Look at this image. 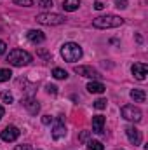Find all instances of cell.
<instances>
[{"label": "cell", "mask_w": 148, "mask_h": 150, "mask_svg": "<svg viewBox=\"0 0 148 150\" xmlns=\"http://www.w3.org/2000/svg\"><path fill=\"white\" fill-rule=\"evenodd\" d=\"M94 28L99 30H106V28H118L124 25V19L120 16H113V14H106V16H98L92 19Z\"/></svg>", "instance_id": "cell-1"}, {"label": "cell", "mask_w": 148, "mask_h": 150, "mask_svg": "<svg viewBox=\"0 0 148 150\" xmlns=\"http://www.w3.org/2000/svg\"><path fill=\"white\" fill-rule=\"evenodd\" d=\"M7 61L12 67H25V65L32 63V54L28 51H23V49H12L7 54Z\"/></svg>", "instance_id": "cell-2"}, {"label": "cell", "mask_w": 148, "mask_h": 150, "mask_svg": "<svg viewBox=\"0 0 148 150\" xmlns=\"http://www.w3.org/2000/svg\"><path fill=\"white\" fill-rule=\"evenodd\" d=\"M61 56L65 61L68 63H75L82 58V47L75 42H66L63 47H61Z\"/></svg>", "instance_id": "cell-3"}, {"label": "cell", "mask_w": 148, "mask_h": 150, "mask_svg": "<svg viewBox=\"0 0 148 150\" xmlns=\"http://www.w3.org/2000/svg\"><path fill=\"white\" fill-rule=\"evenodd\" d=\"M35 19L40 25H45V26H56V25L65 23V16L56 14V12H42V14H38Z\"/></svg>", "instance_id": "cell-4"}, {"label": "cell", "mask_w": 148, "mask_h": 150, "mask_svg": "<svg viewBox=\"0 0 148 150\" xmlns=\"http://www.w3.org/2000/svg\"><path fill=\"white\" fill-rule=\"evenodd\" d=\"M122 117L125 119V120H131V122H140L141 119H143V113L141 110L138 108V107H134V105H125V107H122Z\"/></svg>", "instance_id": "cell-5"}, {"label": "cell", "mask_w": 148, "mask_h": 150, "mask_svg": "<svg viewBox=\"0 0 148 150\" xmlns=\"http://www.w3.org/2000/svg\"><path fill=\"white\" fill-rule=\"evenodd\" d=\"M66 136V126H65V115H58L56 124L52 127V140H61Z\"/></svg>", "instance_id": "cell-6"}, {"label": "cell", "mask_w": 148, "mask_h": 150, "mask_svg": "<svg viewBox=\"0 0 148 150\" xmlns=\"http://www.w3.org/2000/svg\"><path fill=\"white\" fill-rule=\"evenodd\" d=\"M0 138L4 140V142H16L18 138H19V129L16 127V126H7L2 133H0Z\"/></svg>", "instance_id": "cell-7"}, {"label": "cell", "mask_w": 148, "mask_h": 150, "mask_svg": "<svg viewBox=\"0 0 148 150\" xmlns=\"http://www.w3.org/2000/svg\"><path fill=\"white\" fill-rule=\"evenodd\" d=\"M75 74L82 75V77H87V79H92V80L101 79V74L98 70H94L92 67H75Z\"/></svg>", "instance_id": "cell-8"}, {"label": "cell", "mask_w": 148, "mask_h": 150, "mask_svg": "<svg viewBox=\"0 0 148 150\" xmlns=\"http://www.w3.org/2000/svg\"><path fill=\"white\" fill-rule=\"evenodd\" d=\"M131 72H132L136 80H145L147 79V74H148V67L145 63H134L131 67Z\"/></svg>", "instance_id": "cell-9"}, {"label": "cell", "mask_w": 148, "mask_h": 150, "mask_svg": "<svg viewBox=\"0 0 148 150\" xmlns=\"http://www.w3.org/2000/svg\"><path fill=\"white\" fill-rule=\"evenodd\" d=\"M125 134H127V138H129V142L134 145V147H138V145H141V133L134 127V126H129L127 129H125Z\"/></svg>", "instance_id": "cell-10"}, {"label": "cell", "mask_w": 148, "mask_h": 150, "mask_svg": "<svg viewBox=\"0 0 148 150\" xmlns=\"http://www.w3.org/2000/svg\"><path fill=\"white\" fill-rule=\"evenodd\" d=\"M21 103H23V107L32 113V115H37V113L40 112V105H38V101L35 98H25Z\"/></svg>", "instance_id": "cell-11"}, {"label": "cell", "mask_w": 148, "mask_h": 150, "mask_svg": "<svg viewBox=\"0 0 148 150\" xmlns=\"http://www.w3.org/2000/svg\"><path fill=\"white\" fill-rule=\"evenodd\" d=\"M92 131L98 134L105 133V117L103 115H94L92 117Z\"/></svg>", "instance_id": "cell-12"}, {"label": "cell", "mask_w": 148, "mask_h": 150, "mask_svg": "<svg viewBox=\"0 0 148 150\" xmlns=\"http://www.w3.org/2000/svg\"><path fill=\"white\" fill-rule=\"evenodd\" d=\"M26 38H28L32 44H42V42L45 40V35H44V32H40V30H28Z\"/></svg>", "instance_id": "cell-13"}, {"label": "cell", "mask_w": 148, "mask_h": 150, "mask_svg": "<svg viewBox=\"0 0 148 150\" xmlns=\"http://www.w3.org/2000/svg\"><path fill=\"white\" fill-rule=\"evenodd\" d=\"M89 93H92V94H103L105 93V86L101 84V82H98V80H92V82H89L87 84V87H85Z\"/></svg>", "instance_id": "cell-14"}, {"label": "cell", "mask_w": 148, "mask_h": 150, "mask_svg": "<svg viewBox=\"0 0 148 150\" xmlns=\"http://www.w3.org/2000/svg\"><path fill=\"white\" fill-rule=\"evenodd\" d=\"M131 98L134 100V103H145L147 94H145L143 89H132V91H131Z\"/></svg>", "instance_id": "cell-15"}, {"label": "cell", "mask_w": 148, "mask_h": 150, "mask_svg": "<svg viewBox=\"0 0 148 150\" xmlns=\"http://www.w3.org/2000/svg\"><path fill=\"white\" fill-rule=\"evenodd\" d=\"M78 5H80V0H65L63 2V9L65 11H68V12H73L78 9Z\"/></svg>", "instance_id": "cell-16"}, {"label": "cell", "mask_w": 148, "mask_h": 150, "mask_svg": "<svg viewBox=\"0 0 148 150\" xmlns=\"http://www.w3.org/2000/svg\"><path fill=\"white\" fill-rule=\"evenodd\" d=\"M52 77L58 79V80H66V79H68V74H66L63 68H54V70H52Z\"/></svg>", "instance_id": "cell-17"}, {"label": "cell", "mask_w": 148, "mask_h": 150, "mask_svg": "<svg viewBox=\"0 0 148 150\" xmlns=\"http://www.w3.org/2000/svg\"><path fill=\"white\" fill-rule=\"evenodd\" d=\"M87 150H105L103 143L98 142V140H89L87 142Z\"/></svg>", "instance_id": "cell-18"}, {"label": "cell", "mask_w": 148, "mask_h": 150, "mask_svg": "<svg viewBox=\"0 0 148 150\" xmlns=\"http://www.w3.org/2000/svg\"><path fill=\"white\" fill-rule=\"evenodd\" d=\"M12 77V72L9 68H0V82H7Z\"/></svg>", "instance_id": "cell-19"}, {"label": "cell", "mask_w": 148, "mask_h": 150, "mask_svg": "<svg viewBox=\"0 0 148 150\" xmlns=\"http://www.w3.org/2000/svg\"><path fill=\"white\" fill-rule=\"evenodd\" d=\"M0 98H2L4 103H12V101H14V96H12V93H9V91H4V93L0 94Z\"/></svg>", "instance_id": "cell-20"}, {"label": "cell", "mask_w": 148, "mask_h": 150, "mask_svg": "<svg viewBox=\"0 0 148 150\" xmlns=\"http://www.w3.org/2000/svg\"><path fill=\"white\" fill-rule=\"evenodd\" d=\"M106 103H108V101H106L105 98H99V100L94 101V108H96V110H105V108H106Z\"/></svg>", "instance_id": "cell-21"}, {"label": "cell", "mask_w": 148, "mask_h": 150, "mask_svg": "<svg viewBox=\"0 0 148 150\" xmlns=\"http://www.w3.org/2000/svg\"><path fill=\"white\" fill-rule=\"evenodd\" d=\"M16 5H23V7H32L33 5V0H12Z\"/></svg>", "instance_id": "cell-22"}, {"label": "cell", "mask_w": 148, "mask_h": 150, "mask_svg": "<svg viewBox=\"0 0 148 150\" xmlns=\"http://www.w3.org/2000/svg\"><path fill=\"white\" fill-rule=\"evenodd\" d=\"M38 5L40 7H44V9H49V7H52V0H37Z\"/></svg>", "instance_id": "cell-23"}, {"label": "cell", "mask_w": 148, "mask_h": 150, "mask_svg": "<svg viewBox=\"0 0 148 150\" xmlns=\"http://www.w3.org/2000/svg\"><path fill=\"white\" fill-rule=\"evenodd\" d=\"M115 7L117 9H125L127 7V0H117L115 2Z\"/></svg>", "instance_id": "cell-24"}, {"label": "cell", "mask_w": 148, "mask_h": 150, "mask_svg": "<svg viewBox=\"0 0 148 150\" xmlns=\"http://www.w3.org/2000/svg\"><path fill=\"white\" fill-rule=\"evenodd\" d=\"M45 89H47V93H49V94H56V93H58V87H56V86H52V84H49Z\"/></svg>", "instance_id": "cell-25"}, {"label": "cell", "mask_w": 148, "mask_h": 150, "mask_svg": "<svg viewBox=\"0 0 148 150\" xmlns=\"http://www.w3.org/2000/svg\"><path fill=\"white\" fill-rule=\"evenodd\" d=\"M51 122H52V117H51V115H44V117H42V124H45V126H49Z\"/></svg>", "instance_id": "cell-26"}, {"label": "cell", "mask_w": 148, "mask_h": 150, "mask_svg": "<svg viewBox=\"0 0 148 150\" xmlns=\"http://www.w3.org/2000/svg\"><path fill=\"white\" fill-rule=\"evenodd\" d=\"M5 49H7V44H5L4 40H0V56L5 52Z\"/></svg>", "instance_id": "cell-27"}, {"label": "cell", "mask_w": 148, "mask_h": 150, "mask_svg": "<svg viewBox=\"0 0 148 150\" xmlns=\"http://www.w3.org/2000/svg\"><path fill=\"white\" fill-rule=\"evenodd\" d=\"M16 150H32V147H30V145H18Z\"/></svg>", "instance_id": "cell-28"}, {"label": "cell", "mask_w": 148, "mask_h": 150, "mask_svg": "<svg viewBox=\"0 0 148 150\" xmlns=\"http://www.w3.org/2000/svg\"><path fill=\"white\" fill-rule=\"evenodd\" d=\"M103 7H105V5H103L101 2H94V9H96V11H101Z\"/></svg>", "instance_id": "cell-29"}, {"label": "cell", "mask_w": 148, "mask_h": 150, "mask_svg": "<svg viewBox=\"0 0 148 150\" xmlns=\"http://www.w3.org/2000/svg\"><path fill=\"white\" fill-rule=\"evenodd\" d=\"M38 56H42V58H47V59L51 58V54H49V52H45V51H38Z\"/></svg>", "instance_id": "cell-30"}, {"label": "cell", "mask_w": 148, "mask_h": 150, "mask_svg": "<svg viewBox=\"0 0 148 150\" xmlns=\"http://www.w3.org/2000/svg\"><path fill=\"white\" fill-rule=\"evenodd\" d=\"M87 136H89V133H87V131H84V133L80 134V140H82V142H85V140H87Z\"/></svg>", "instance_id": "cell-31"}, {"label": "cell", "mask_w": 148, "mask_h": 150, "mask_svg": "<svg viewBox=\"0 0 148 150\" xmlns=\"http://www.w3.org/2000/svg\"><path fill=\"white\" fill-rule=\"evenodd\" d=\"M4 113H5V110H4V107H2V105H0V119H2V117H4Z\"/></svg>", "instance_id": "cell-32"}]
</instances>
